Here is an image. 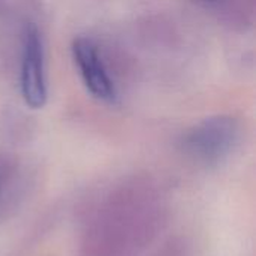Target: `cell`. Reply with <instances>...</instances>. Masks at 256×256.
I'll use <instances>...</instances> for the list:
<instances>
[{
	"label": "cell",
	"instance_id": "277c9868",
	"mask_svg": "<svg viewBox=\"0 0 256 256\" xmlns=\"http://www.w3.org/2000/svg\"><path fill=\"white\" fill-rule=\"evenodd\" d=\"M207 2H219V0H207Z\"/></svg>",
	"mask_w": 256,
	"mask_h": 256
},
{
	"label": "cell",
	"instance_id": "3957f363",
	"mask_svg": "<svg viewBox=\"0 0 256 256\" xmlns=\"http://www.w3.org/2000/svg\"><path fill=\"white\" fill-rule=\"evenodd\" d=\"M237 138V124L231 117L208 118L189 135V147L207 159L222 158L231 150Z\"/></svg>",
	"mask_w": 256,
	"mask_h": 256
},
{
	"label": "cell",
	"instance_id": "7a4b0ae2",
	"mask_svg": "<svg viewBox=\"0 0 256 256\" xmlns=\"http://www.w3.org/2000/svg\"><path fill=\"white\" fill-rule=\"evenodd\" d=\"M72 57L92 96L102 102H114L117 99V88L96 42L86 36L75 38L72 42Z\"/></svg>",
	"mask_w": 256,
	"mask_h": 256
},
{
	"label": "cell",
	"instance_id": "6da1fadb",
	"mask_svg": "<svg viewBox=\"0 0 256 256\" xmlns=\"http://www.w3.org/2000/svg\"><path fill=\"white\" fill-rule=\"evenodd\" d=\"M21 96L27 106L39 110L48 98L45 78V52L40 33L34 24H27L21 40Z\"/></svg>",
	"mask_w": 256,
	"mask_h": 256
}]
</instances>
